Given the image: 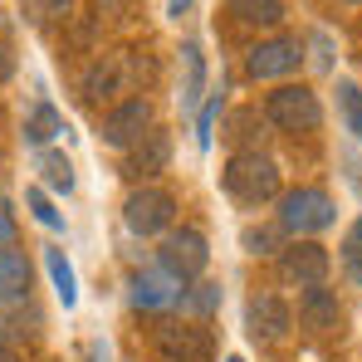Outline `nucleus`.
I'll return each instance as SVG.
<instances>
[{
	"mask_svg": "<svg viewBox=\"0 0 362 362\" xmlns=\"http://www.w3.org/2000/svg\"><path fill=\"white\" fill-rule=\"evenodd\" d=\"M264 118L284 132H313L323 122V103L308 83H279L269 98H264Z\"/></svg>",
	"mask_w": 362,
	"mask_h": 362,
	"instance_id": "obj_3",
	"label": "nucleus"
},
{
	"mask_svg": "<svg viewBox=\"0 0 362 362\" xmlns=\"http://www.w3.org/2000/svg\"><path fill=\"white\" fill-rule=\"evenodd\" d=\"M181 64H186L181 103H186V108H196V103H201V93H206V54H201V45H196V40H186V45H181Z\"/></svg>",
	"mask_w": 362,
	"mask_h": 362,
	"instance_id": "obj_15",
	"label": "nucleus"
},
{
	"mask_svg": "<svg viewBox=\"0 0 362 362\" xmlns=\"http://www.w3.org/2000/svg\"><path fill=\"white\" fill-rule=\"evenodd\" d=\"M328 250L318 240H294L279 250V279L284 284H299V289H313V284H323L328 279Z\"/></svg>",
	"mask_w": 362,
	"mask_h": 362,
	"instance_id": "obj_6",
	"label": "nucleus"
},
{
	"mask_svg": "<svg viewBox=\"0 0 362 362\" xmlns=\"http://www.w3.org/2000/svg\"><path fill=\"white\" fill-rule=\"evenodd\" d=\"M353 5H362V0H353Z\"/></svg>",
	"mask_w": 362,
	"mask_h": 362,
	"instance_id": "obj_32",
	"label": "nucleus"
},
{
	"mask_svg": "<svg viewBox=\"0 0 362 362\" xmlns=\"http://www.w3.org/2000/svg\"><path fill=\"white\" fill-rule=\"evenodd\" d=\"M338 318H343V303H338L333 289L313 284V289H303V294H299V323L308 328V333H333Z\"/></svg>",
	"mask_w": 362,
	"mask_h": 362,
	"instance_id": "obj_13",
	"label": "nucleus"
},
{
	"mask_svg": "<svg viewBox=\"0 0 362 362\" xmlns=\"http://www.w3.org/2000/svg\"><path fill=\"white\" fill-rule=\"evenodd\" d=\"M181 299H186L181 279H172L162 264L132 279V308H147V313H157V308H172V303H181Z\"/></svg>",
	"mask_w": 362,
	"mask_h": 362,
	"instance_id": "obj_11",
	"label": "nucleus"
},
{
	"mask_svg": "<svg viewBox=\"0 0 362 362\" xmlns=\"http://www.w3.org/2000/svg\"><path fill=\"white\" fill-rule=\"evenodd\" d=\"M157 259H162V269L181 279V284H191V279H201L206 274V264H211V245L201 230H191V226H181V230H167V240L157 250Z\"/></svg>",
	"mask_w": 362,
	"mask_h": 362,
	"instance_id": "obj_4",
	"label": "nucleus"
},
{
	"mask_svg": "<svg viewBox=\"0 0 362 362\" xmlns=\"http://www.w3.org/2000/svg\"><path fill=\"white\" fill-rule=\"evenodd\" d=\"M40 177L49 181L54 191H64V196L74 191V167H69V157L54 152V147H45V152H40Z\"/></svg>",
	"mask_w": 362,
	"mask_h": 362,
	"instance_id": "obj_20",
	"label": "nucleus"
},
{
	"mask_svg": "<svg viewBox=\"0 0 362 362\" xmlns=\"http://www.w3.org/2000/svg\"><path fill=\"white\" fill-rule=\"evenodd\" d=\"M20 5H25L30 20H59V15H69L74 0H20Z\"/></svg>",
	"mask_w": 362,
	"mask_h": 362,
	"instance_id": "obj_24",
	"label": "nucleus"
},
{
	"mask_svg": "<svg viewBox=\"0 0 362 362\" xmlns=\"http://www.w3.org/2000/svg\"><path fill=\"white\" fill-rule=\"evenodd\" d=\"M167 162H172V137H167L162 127L142 132V137L127 147V177H157Z\"/></svg>",
	"mask_w": 362,
	"mask_h": 362,
	"instance_id": "obj_12",
	"label": "nucleus"
},
{
	"mask_svg": "<svg viewBox=\"0 0 362 362\" xmlns=\"http://www.w3.org/2000/svg\"><path fill=\"white\" fill-rule=\"evenodd\" d=\"M30 211H35V221H40V226H49V230H59V226H64L59 211L49 206V196H45V191H30Z\"/></svg>",
	"mask_w": 362,
	"mask_h": 362,
	"instance_id": "obj_26",
	"label": "nucleus"
},
{
	"mask_svg": "<svg viewBox=\"0 0 362 362\" xmlns=\"http://www.w3.org/2000/svg\"><path fill=\"white\" fill-rule=\"evenodd\" d=\"M157 353L167 362H206L216 353V343H211V328H201V323H162Z\"/></svg>",
	"mask_w": 362,
	"mask_h": 362,
	"instance_id": "obj_8",
	"label": "nucleus"
},
{
	"mask_svg": "<svg viewBox=\"0 0 362 362\" xmlns=\"http://www.w3.org/2000/svg\"><path fill=\"white\" fill-rule=\"evenodd\" d=\"M5 78H10V54L0 49V83H5Z\"/></svg>",
	"mask_w": 362,
	"mask_h": 362,
	"instance_id": "obj_30",
	"label": "nucleus"
},
{
	"mask_svg": "<svg viewBox=\"0 0 362 362\" xmlns=\"http://www.w3.org/2000/svg\"><path fill=\"white\" fill-rule=\"evenodd\" d=\"M15 235V221H10V211H5V201H0V245H10Z\"/></svg>",
	"mask_w": 362,
	"mask_h": 362,
	"instance_id": "obj_28",
	"label": "nucleus"
},
{
	"mask_svg": "<svg viewBox=\"0 0 362 362\" xmlns=\"http://www.w3.org/2000/svg\"><path fill=\"white\" fill-rule=\"evenodd\" d=\"M118 88V59L108 54V59H98V64H88V74H83V98L88 103H98L103 93H113Z\"/></svg>",
	"mask_w": 362,
	"mask_h": 362,
	"instance_id": "obj_19",
	"label": "nucleus"
},
{
	"mask_svg": "<svg viewBox=\"0 0 362 362\" xmlns=\"http://www.w3.org/2000/svg\"><path fill=\"white\" fill-rule=\"evenodd\" d=\"M0 362H15V353H10V348H0Z\"/></svg>",
	"mask_w": 362,
	"mask_h": 362,
	"instance_id": "obj_31",
	"label": "nucleus"
},
{
	"mask_svg": "<svg viewBox=\"0 0 362 362\" xmlns=\"http://www.w3.org/2000/svg\"><path fill=\"white\" fill-rule=\"evenodd\" d=\"M186 10H191V0H167V15H172V20H181Z\"/></svg>",
	"mask_w": 362,
	"mask_h": 362,
	"instance_id": "obj_29",
	"label": "nucleus"
},
{
	"mask_svg": "<svg viewBox=\"0 0 362 362\" xmlns=\"http://www.w3.org/2000/svg\"><path fill=\"white\" fill-rule=\"evenodd\" d=\"M338 108H343V122H348V132L362 142V88L353 78H343L338 83Z\"/></svg>",
	"mask_w": 362,
	"mask_h": 362,
	"instance_id": "obj_21",
	"label": "nucleus"
},
{
	"mask_svg": "<svg viewBox=\"0 0 362 362\" xmlns=\"http://www.w3.org/2000/svg\"><path fill=\"white\" fill-rule=\"evenodd\" d=\"M45 264H49V279H54V294H59L64 308H74L78 303V284H74V269H69V259H64V250H45Z\"/></svg>",
	"mask_w": 362,
	"mask_h": 362,
	"instance_id": "obj_18",
	"label": "nucleus"
},
{
	"mask_svg": "<svg viewBox=\"0 0 362 362\" xmlns=\"http://www.w3.org/2000/svg\"><path fill=\"white\" fill-rule=\"evenodd\" d=\"M303 64V45L289 40V35H274V40H259L245 59V74L250 78H289Z\"/></svg>",
	"mask_w": 362,
	"mask_h": 362,
	"instance_id": "obj_7",
	"label": "nucleus"
},
{
	"mask_svg": "<svg viewBox=\"0 0 362 362\" xmlns=\"http://www.w3.org/2000/svg\"><path fill=\"white\" fill-rule=\"evenodd\" d=\"M226 5H230V15L240 25H279L284 20V5L279 0H226Z\"/></svg>",
	"mask_w": 362,
	"mask_h": 362,
	"instance_id": "obj_17",
	"label": "nucleus"
},
{
	"mask_svg": "<svg viewBox=\"0 0 362 362\" xmlns=\"http://www.w3.org/2000/svg\"><path fill=\"white\" fill-rule=\"evenodd\" d=\"M338 216H333V196L318 191V186H299V191H284L279 196V230L294 235V240H308L318 230H328Z\"/></svg>",
	"mask_w": 362,
	"mask_h": 362,
	"instance_id": "obj_2",
	"label": "nucleus"
},
{
	"mask_svg": "<svg viewBox=\"0 0 362 362\" xmlns=\"http://www.w3.org/2000/svg\"><path fill=\"white\" fill-rule=\"evenodd\" d=\"M59 132H64V118L49 108V103H35V108H30V118H25V142L45 147V142L59 137Z\"/></svg>",
	"mask_w": 362,
	"mask_h": 362,
	"instance_id": "obj_16",
	"label": "nucleus"
},
{
	"mask_svg": "<svg viewBox=\"0 0 362 362\" xmlns=\"http://www.w3.org/2000/svg\"><path fill=\"white\" fill-rule=\"evenodd\" d=\"M30 299V259L20 250H0V308Z\"/></svg>",
	"mask_w": 362,
	"mask_h": 362,
	"instance_id": "obj_14",
	"label": "nucleus"
},
{
	"mask_svg": "<svg viewBox=\"0 0 362 362\" xmlns=\"http://www.w3.org/2000/svg\"><path fill=\"white\" fill-rule=\"evenodd\" d=\"M289 323H294V313L279 294H255L245 303V328H250L255 343H279L289 333Z\"/></svg>",
	"mask_w": 362,
	"mask_h": 362,
	"instance_id": "obj_9",
	"label": "nucleus"
},
{
	"mask_svg": "<svg viewBox=\"0 0 362 362\" xmlns=\"http://www.w3.org/2000/svg\"><path fill=\"white\" fill-rule=\"evenodd\" d=\"M230 362H240V358H230Z\"/></svg>",
	"mask_w": 362,
	"mask_h": 362,
	"instance_id": "obj_33",
	"label": "nucleus"
},
{
	"mask_svg": "<svg viewBox=\"0 0 362 362\" xmlns=\"http://www.w3.org/2000/svg\"><path fill=\"white\" fill-rule=\"evenodd\" d=\"M172 216H177V196L162 186H137L122 201V221L132 235H162V230H172Z\"/></svg>",
	"mask_w": 362,
	"mask_h": 362,
	"instance_id": "obj_5",
	"label": "nucleus"
},
{
	"mask_svg": "<svg viewBox=\"0 0 362 362\" xmlns=\"http://www.w3.org/2000/svg\"><path fill=\"white\" fill-rule=\"evenodd\" d=\"M142 132H152V103L147 98H127L118 108H108V118H103V142L108 147H132Z\"/></svg>",
	"mask_w": 362,
	"mask_h": 362,
	"instance_id": "obj_10",
	"label": "nucleus"
},
{
	"mask_svg": "<svg viewBox=\"0 0 362 362\" xmlns=\"http://www.w3.org/2000/svg\"><path fill=\"white\" fill-rule=\"evenodd\" d=\"M279 235H284L279 226H245L240 245L250 250V255H274V250H279Z\"/></svg>",
	"mask_w": 362,
	"mask_h": 362,
	"instance_id": "obj_22",
	"label": "nucleus"
},
{
	"mask_svg": "<svg viewBox=\"0 0 362 362\" xmlns=\"http://www.w3.org/2000/svg\"><path fill=\"white\" fill-rule=\"evenodd\" d=\"M186 299H191L196 313H211V308L221 303V289H216V284H196V294H186Z\"/></svg>",
	"mask_w": 362,
	"mask_h": 362,
	"instance_id": "obj_27",
	"label": "nucleus"
},
{
	"mask_svg": "<svg viewBox=\"0 0 362 362\" xmlns=\"http://www.w3.org/2000/svg\"><path fill=\"white\" fill-rule=\"evenodd\" d=\"M343 264L353 269V279L362 284V216L348 226V235H343Z\"/></svg>",
	"mask_w": 362,
	"mask_h": 362,
	"instance_id": "obj_23",
	"label": "nucleus"
},
{
	"mask_svg": "<svg viewBox=\"0 0 362 362\" xmlns=\"http://www.w3.org/2000/svg\"><path fill=\"white\" fill-rule=\"evenodd\" d=\"M216 113H221V93L201 103V118H196V142H201V147H211V127H216Z\"/></svg>",
	"mask_w": 362,
	"mask_h": 362,
	"instance_id": "obj_25",
	"label": "nucleus"
},
{
	"mask_svg": "<svg viewBox=\"0 0 362 362\" xmlns=\"http://www.w3.org/2000/svg\"><path fill=\"white\" fill-rule=\"evenodd\" d=\"M226 191L240 201V206H264L279 196V167L274 157L264 152H235L226 162Z\"/></svg>",
	"mask_w": 362,
	"mask_h": 362,
	"instance_id": "obj_1",
	"label": "nucleus"
}]
</instances>
